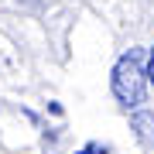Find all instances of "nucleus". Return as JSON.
I'll use <instances>...</instances> for the list:
<instances>
[{
  "label": "nucleus",
  "mask_w": 154,
  "mask_h": 154,
  "mask_svg": "<svg viewBox=\"0 0 154 154\" xmlns=\"http://www.w3.org/2000/svg\"><path fill=\"white\" fill-rule=\"evenodd\" d=\"M147 62H144V51L140 48H130L116 58L113 65V75H110V86H113V96L123 110H137V106L147 99Z\"/></svg>",
  "instance_id": "1"
},
{
  "label": "nucleus",
  "mask_w": 154,
  "mask_h": 154,
  "mask_svg": "<svg viewBox=\"0 0 154 154\" xmlns=\"http://www.w3.org/2000/svg\"><path fill=\"white\" fill-rule=\"evenodd\" d=\"M147 79H151V86H154V48H151V55H147Z\"/></svg>",
  "instance_id": "2"
},
{
  "label": "nucleus",
  "mask_w": 154,
  "mask_h": 154,
  "mask_svg": "<svg viewBox=\"0 0 154 154\" xmlns=\"http://www.w3.org/2000/svg\"><path fill=\"white\" fill-rule=\"evenodd\" d=\"M79 154H103V147H99V144H86Z\"/></svg>",
  "instance_id": "3"
}]
</instances>
